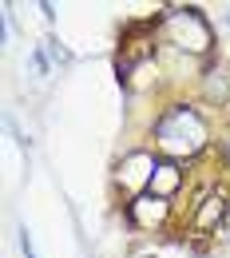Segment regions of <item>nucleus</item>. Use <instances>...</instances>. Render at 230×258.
<instances>
[{
	"label": "nucleus",
	"instance_id": "f257e3e1",
	"mask_svg": "<svg viewBox=\"0 0 230 258\" xmlns=\"http://www.w3.org/2000/svg\"><path fill=\"white\" fill-rule=\"evenodd\" d=\"M20 246H24V258H36V250H32V238H28V234L20 238Z\"/></svg>",
	"mask_w": 230,
	"mask_h": 258
}]
</instances>
